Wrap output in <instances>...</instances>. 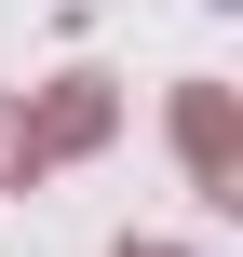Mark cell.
<instances>
[{
    "label": "cell",
    "instance_id": "1",
    "mask_svg": "<svg viewBox=\"0 0 243 257\" xmlns=\"http://www.w3.org/2000/svg\"><path fill=\"white\" fill-rule=\"evenodd\" d=\"M95 136H108V81H54L41 108H27V95H0V190H27L41 163L95 149Z\"/></svg>",
    "mask_w": 243,
    "mask_h": 257
},
{
    "label": "cell",
    "instance_id": "2",
    "mask_svg": "<svg viewBox=\"0 0 243 257\" xmlns=\"http://www.w3.org/2000/svg\"><path fill=\"white\" fill-rule=\"evenodd\" d=\"M176 149H189V176H203V190H230V176H243V136H230V95H216V81H189V95H176Z\"/></svg>",
    "mask_w": 243,
    "mask_h": 257
},
{
    "label": "cell",
    "instance_id": "3",
    "mask_svg": "<svg viewBox=\"0 0 243 257\" xmlns=\"http://www.w3.org/2000/svg\"><path fill=\"white\" fill-rule=\"evenodd\" d=\"M135 257H162V244H135Z\"/></svg>",
    "mask_w": 243,
    "mask_h": 257
}]
</instances>
